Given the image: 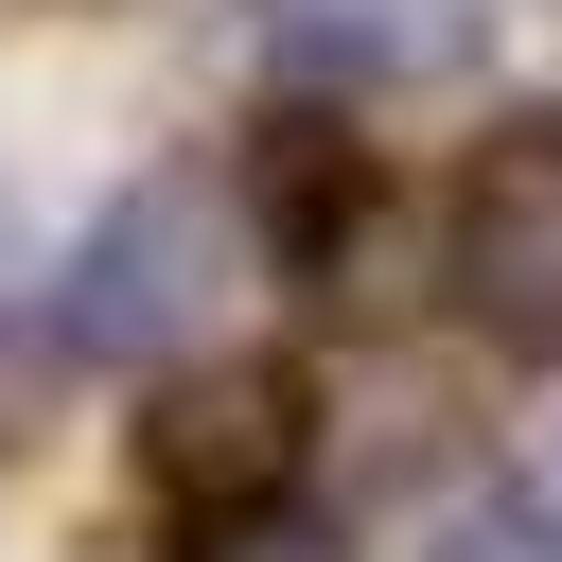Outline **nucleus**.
Listing matches in <instances>:
<instances>
[{
  "mask_svg": "<svg viewBox=\"0 0 562 562\" xmlns=\"http://www.w3.org/2000/svg\"><path fill=\"white\" fill-rule=\"evenodd\" d=\"M211 281H228V211H211L193 176H140V193H105V228L70 246L53 334H70L88 369H158V351L211 316Z\"/></svg>",
  "mask_w": 562,
  "mask_h": 562,
  "instance_id": "obj_1",
  "label": "nucleus"
},
{
  "mask_svg": "<svg viewBox=\"0 0 562 562\" xmlns=\"http://www.w3.org/2000/svg\"><path fill=\"white\" fill-rule=\"evenodd\" d=\"M263 35L299 70H439L457 53V0H263Z\"/></svg>",
  "mask_w": 562,
  "mask_h": 562,
  "instance_id": "obj_5",
  "label": "nucleus"
},
{
  "mask_svg": "<svg viewBox=\"0 0 562 562\" xmlns=\"http://www.w3.org/2000/svg\"><path fill=\"white\" fill-rule=\"evenodd\" d=\"M299 439H316V404H299V369H263V351H228V369H158V404H140V474H158L176 527H211V509H281V492H299Z\"/></svg>",
  "mask_w": 562,
  "mask_h": 562,
  "instance_id": "obj_3",
  "label": "nucleus"
},
{
  "mask_svg": "<svg viewBox=\"0 0 562 562\" xmlns=\"http://www.w3.org/2000/svg\"><path fill=\"white\" fill-rule=\"evenodd\" d=\"M193 562H334V527L281 492V509H211V527H193Z\"/></svg>",
  "mask_w": 562,
  "mask_h": 562,
  "instance_id": "obj_7",
  "label": "nucleus"
},
{
  "mask_svg": "<svg viewBox=\"0 0 562 562\" xmlns=\"http://www.w3.org/2000/svg\"><path fill=\"white\" fill-rule=\"evenodd\" d=\"M369 211H386V176H369V140H351L334 105H281V123L246 140V228H263V263H281L299 299H334V281H351Z\"/></svg>",
  "mask_w": 562,
  "mask_h": 562,
  "instance_id": "obj_4",
  "label": "nucleus"
},
{
  "mask_svg": "<svg viewBox=\"0 0 562 562\" xmlns=\"http://www.w3.org/2000/svg\"><path fill=\"white\" fill-rule=\"evenodd\" d=\"M527 492H544V509H562V422H544V457H527Z\"/></svg>",
  "mask_w": 562,
  "mask_h": 562,
  "instance_id": "obj_8",
  "label": "nucleus"
},
{
  "mask_svg": "<svg viewBox=\"0 0 562 562\" xmlns=\"http://www.w3.org/2000/svg\"><path fill=\"white\" fill-rule=\"evenodd\" d=\"M439 281L492 351H562V123H492L439 193Z\"/></svg>",
  "mask_w": 562,
  "mask_h": 562,
  "instance_id": "obj_2",
  "label": "nucleus"
},
{
  "mask_svg": "<svg viewBox=\"0 0 562 562\" xmlns=\"http://www.w3.org/2000/svg\"><path fill=\"white\" fill-rule=\"evenodd\" d=\"M422 562H562V509H544V492H474Z\"/></svg>",
  "mask_w": 562,
  "mask_h": 562,
  "instance_id": "obj_6",
  "label": "nucleus"
}]
</instances>
